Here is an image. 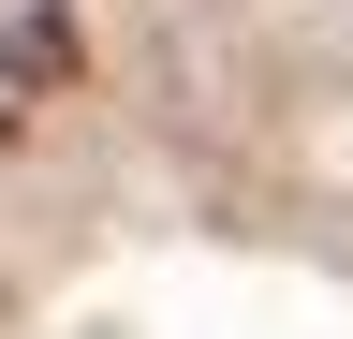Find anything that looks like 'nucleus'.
<instances>
[{"label":"nucleus","mask_w":353,"mask_h":339,"mask_svg":"<svg viewBox=\"0 0 353 339\" xmlns=\"http://www.w3.org/2000/svg\"><path fill=\"white\" fill-rule=\"evenodd\" d=\"M74 0H0V148H15L30 133V104L44 89H74Z\"/></svg>","instance_id":"f257e3e1"}]
</instances>
